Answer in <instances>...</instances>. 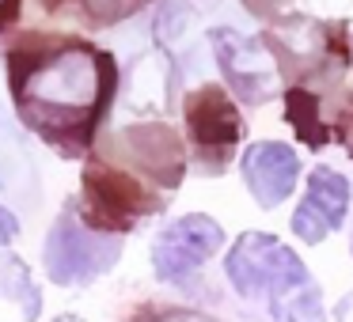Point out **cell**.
<instances>
[{
  "label": "cell",
  "mask_w": 353,
  "mask_h": 322,
  "mask_svg": "<svg viewBox=\"0 0 353 322\" xmlns=\"http://www.w3.org/2000/svg\"><path fill=\"white\" fill-rule=\"evenodd\" d=\"M186 129H190L198 167L209 175H221L236 155L239 137H243V118L232 107L221 84H201L186 99Z\"/></svg>",
  "instance_id": "5"
},
{
  "label": "cell",
  "mask_w": 353,
  "mask_h": 322,
  "mask_svg": "<svg viewBox=\"0 0 353 322\" xmlns=\"http://www.w3.org/2000/svg\"><path fill=\"white\" fill-rule=\"evenodd\" d=\"M133 322H213L198 311H183V307H145L141 314H133Z\"/></svg>",
  "instance_id": "15"
},
{
  "label": "cell",
  "mask_w": 353,
  "mask_h": 322,
  "mask_svg": "<svg viewBox=\"0 0 353 322\" xmlns=\"http://www.w3.org/2000/svg\"><path fill=\"white\" fill-rule=\"evenodd\" d=\"M224 269H228V281L236 284L239 296L277 299L285 292H292L296 284L312 281L304 261L285 243L266 235V231H247V235H239L232 254H228V261H224Z\"/></svg>",
  "instance_id": "3"
},
{
  "label": "cell",
  "mask_w": 353,
  "mask_h": 322,
  "mask_svg": "<svg viewBox=\"0 0 353 322\" xmlns=\"http://www.w3.org/2000/svg\"><path fill=\"white\" fill-rule=\"evenodd\" d=\"M8 84L27 129L65 155L92 148L110 110L118 65L107 50L69 34H27L8 54Z\"/></svg>",
  "instance_id": "1"
},
{
  "label": "cell",
  "mask_w": 353,
  "mask_h": 322,
  "mask_svg": "<svg viewBox=\"0 0 353 322\" xmlns=\"http://www.w3.org/2000/svg\"><path fill=\"white\" fill-rule=\"evenodd\" d=\"M209 42L216 50V61L224 69V80L232 84V92L247 103H266L277 92V72L270 54L254 39L236 31H209Z\"/></svg>",
  "instance_id": "8"
},
{
  "label": "cell",
  "mask_w": 353,
  "mask_h": 322,
  "mask_svg": "<svg viewBox=\"0 0 353 322\" xmlns=\"http://www.w3.org/2000/svg\"><path fill=\"white\" fill-rule=\"evenodd\" d=\"M163 197L148 178H137L133 171L110 167V160L95 155L84 171V224L107 235H122L137 220L160 213Z\"/></svg>",
  "instance_id": "2"
},
{
  "label": "cell",
  "mask_w": 353,
  "mask_h": 322,
  "mask_svg": "<svg viewBox=\"0 0 353 322\" xmlns=\"http://www.w3.org/2000/svg\"><path fill=\"white\" fill-rule=\"evenodd\" d=\"M350 152H353V144H350Z\"/></svg>",
  "instance_id": "19"
},
{
  "label": "cell",
  "mask_w": 353,
  "mask_h": 322,
  "mask_svg": "<svg viewBox=\"0 0 353 322\" xmlns=\"http://www.w3.org/2000/svg\"><path fill=\"white\" fill-rule=\"evenodd\" d=\"M224 243V231L213 216H183L168 231H160L152 246V266L156 277L168 284H183L186 277H194L201 269V261H209Z\"/></svg>",
  "instance_id": "7"
},
{
  "label": "cell",
  "mask_w": 353,
  "mask_h": 322,
  "mask_svg": "<svg viewBox=\"0 0 353 322\" xmlns=\"http://www.w3.org/2000/svg\"><path fill=\"white\" fill-rule=\"evenodd\" d=\"M270 314H274L277 322H327L315 281H304L292 292H285V296L270 299Z\"/></svg>",
  "instance_id": "11"
},
{
  "label": "cell",
  "mask_w": 353,
  "mask_h": 322,
  "mask_svg": "<svg viewBox=\"0 0 353 322\" xmlns=\"http://www.w3.org/2000/svg\"><path fill=\"white\" fill-rule=\"evenodd\" d=\"M0 288L8 292L12 299H23V322H34L39 319V288L31 284V277H27V266L19 258H4L0 261Z\"/></svg>",
  "instance_id": "12"
},
{
  "label": "cell",
  "mask_w": 353,
  "mask_h": 322,
  "mask_svg": "<svg viewBox=\"0 0 353 322\" xmlns=\"http://www.w3.org/2000/svg\"><path fill=\"white\" fill-rule=\"evenodd\" d=\"M19 8H23V0H0V31H8V27L16 23Z\"/></svg>",
  "instance_id": "17"
},
{
  "label": "cell",
  "mask_w": 353,
  "mask_h": 322,
  "mask_svg": "<svg viewBox=\"0 0 353 322\" xmlns=\"http://www.w3.org/2000/svg\"><path fill=\"white\" fill-rule=\"evenodd\" d=\"M345 208H350V182L330 167H315L304 201L292 213V235L304 243H319L345 220Z\"/></svg>",
  "instance_id": "9"
},
{
  "label": "cell",
  "mask_w": 353,
  "mask_h": 322,
  "mask_svg": "<svg viewBox=\"0 0 353 322\" xmlns=\"http://www.w3.org/2000/svg\"><path fill=\"white\" fill-rule=\"evenodd\" d=\"M118 254H122V235H107V231H88L72 213H61L57 224L50 228L42 258H46V273L54 284H88L99 273L114 269Z\"/></svg>",
  "instance_id": "4"
},
{
  "label": "cell",
  "mask_w": 353,
  "mask_h": 322,
  "mask_svg": "<svg viewBox=\"0 0 353 322\" xmlns=\"http://www.w3.org/2000/svg\"><path fill=\"white\" fill-rule=\"evenodd\" d=\"M16 235H19V220H16V213H8V208L0 205V246H8Z\"/></svg>",
  "instance_id": "16"
},
{
  "label": "cell",
  "mask_w": 353,
  "mask_h": 322,
  "mask_svg": "<svg viewBox=\"0 0 353 322\" xmlns=\"http://www.w3.org/2000/svg\"><path fill=\"white\" fill-rule=\"evenodd\" d=\"M23 167L27 171V155L19 148V140L12 137V129L0 122V190H16V171Z\"/></svg>",
  "instance_id": "14"
},
{
  "label": "cell",
  "mask_w": 353,
  "mask_h": 322,
  "mask_svg": "<svg viewBox=\"0 0 353 322\" xmlns=\"http://www.w3.org/2000/svg\"><path fill=\"white\" fill-rule=\"evenodd\" d=\"M114 160L130 163L133 171L148 178L156 190H175L183 182L186 171V155L179 144V133L163 122H141V125H125L114 133V140H107Z\"/></svg>",
  "instance_id": "6"
},
{
  "label": "cell",
  "mask_w": 353,
  "mask_h": 322,
  "mask_svg": "<svg viewBox=\"0 0 353 322\" xmlns=\"http://www.w3.org/2000/svg\"><path fill=\"white\" fill-rule=\"evenodd\" d=\"M57 322H80V319H72V314H61V319H57Z\"/></svg>",
  "instance_id": "18"
},
{
  "label": "cell",
  "mask_w": 353,
  "mask_h": 322,
  "mask_svg": "<svg viewBox=\"0 0 353 322\" xmlns=\"http://www.w3.org/2000/svg\"><path fill=\"white\" fill-rule=\"evenodd\" d=\"M148 0H77V8L84 12V19L92 27H110L130 19L133 12H141Z\"/></svg>",
  "instance_id": "13"
},
{
  "label": "cell",
  "mask_w": 353,
  "mask_h": 322,
  "mask_svg": "<svg viewBox=\"0 0 353 322\" xmlns=\"http://www.w3.org/2000/svg\"><path fill=\"white\" fill-rule=\"evenodd\" d=\"M243 178H247V190L254 193V201H259L262 208H274V205H281L292 193V186H296L300 160L289 144H281V140H259V144H251L243 155Z\"/></svg>",
  "instance_id": "10"
}]
</instances>
